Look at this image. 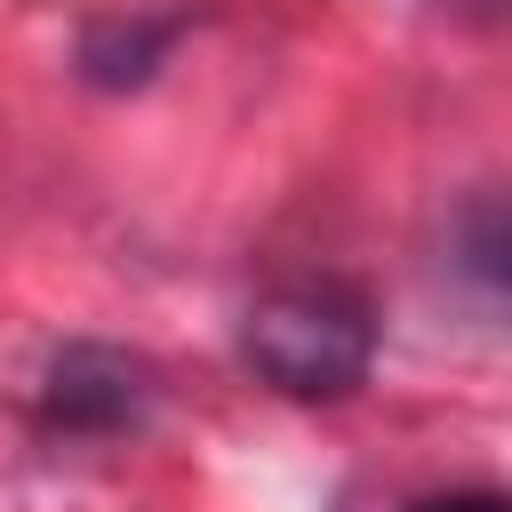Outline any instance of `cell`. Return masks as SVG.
Returning a JSON list of instances; mask_svg holds the SVG:
<instances>
[{
  "mask_svg": "<svg viewBox=\"0 0 512 512\" xmlns=\"http://www.w3.org/2000/svg\"><path fill=\"white\" fill-rule=\"evenodd\" d=\"M416 512H512V496H496V488H456V496H432V504H416Z\"/></svg>",
  "mask_w": 512,
  "mask_h": 512,
  "instance_id": "5",
  "label": "cell"
},
{
  "mask_svg": "<svg viewBox=\"0 0 512 512\" xmlns=\"http://www.w3.org/2000/svg\"><path fill=\"white\" fill-rule=\"evenodd\" d=\"M456 256H464L472 280H488V288L512 296V192L464 208V224H456Z\"/></svg>",
  "mask_w": 512,
  "mask_h": 512,
  "instance_id": "4",
  "label": "cell"
},
{
  "mask_svg": "<svg viewBox=\"0 0 512 512\" xmlns=\"http://www.w3.org/2000/svg\"><path fill=\"white\" fill-rule=\"evenodd\" d=\"M40 408L64 432H128L152 408V368L128 360V352H112V344H72V352L48 360Z\"/></svg>",
  "mask_w": 512,
  "mask_h": 512,
  "instance_id": "2",
  "label": "cell"
},
{
  "mask_svg": "<svg viewBox=\"0 0 512 512\" xmlns=\"http://www.w3.org/2000/svg\"><path fill=\"white\" fill-rule=\"evenodd\" d=\"M240 352L288 400H344L376 368V312L344 280H288V288L256 296Z\"/></svg>",
  "mask_w": 512,
  "mask_h": 512,
  "instance_id": "1",
  "label": "cell"
},
{
  "mask_svg": "<svg viewBox=\"0 0 512 512\" xmlns=\"http://www.w3.org/2000/svg\"><path fill=\"white\" fill-rule=\"evenodd\" d=\"M440 8H464V16H512V0H440Z\"/></svg>",
  "mask_w": 512,
  "mask_h": 512,
  "instance_id": "6",
  "label": "cell"
},
{
  "mask_svg": "<svg viewBox=\"0 0 512 512\" xmlns=\"http://www.w3.org/2000/svg\"><path fill=\"white\" fill-rule=\"evenodd\" d=\"M184 32V16H104V24H88V40H80V72L96 80V88H136V80H152V64L168 56V40Z\"/></svg>",
  "mask_w": 512,
  "mask_h": 512,
  "instance_id": "3",
  "label": "cell"
}]
</instances>
